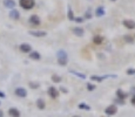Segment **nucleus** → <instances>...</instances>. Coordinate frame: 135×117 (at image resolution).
I'll return each mask as SVG.
<instances>
[{"label":"nucleus","mask_w":135,"mask_h":117,"mask_svg":"<svg viewBox=\"0 0 135 117\" xmlns=\"http://www.w3.org/2000/svg\"><path fill=\"white\" fill-rule=\"evenodd\" d=\"M105 112H106V115H108V116H113V115H115V114L117 112L116 105H115V104H110L109 107L106 108Z\"/></svg>","instance_id":"f03ea898"},{"label":"nucleus","mask_w":135,"mask_h":117,"mask_svg":"<svg viewBox=\"0 0 135 117\" xmlns=\"http://www.w3.org/2000/svg\"><path fill=\"white\" fill-rule=\"evenodd\" d=\"M58 63H59V66H67V63H68V59H58Z\"/></svg>","instance_id":"4be33fe9"},{"label":"nucleus","mask_w":135,"mask_h":117,"mask_svg":"<svg viewBox=\"0 0 135 117\" xmlns=\"http://www.w3.org/2000/svg\"><path fill=\"white\" fill-rule=\"evenodd\" d=\"M72 32H73V34L76 36H83V34H85V29L81 27H73Z\"/></svg>","instance_id":"1a4fd4ad"},{"label":"nucleus","mask_w":135,"mask_h":117,"mask_svg":"<svg viewBox=\"0 0 135 117\" xmlns=\"http://www.w3.org/2000/svg\"><path fill=\"white\" fill-rule=\"evenodd\" d=\"M60 91H61V92H63V94H67V92H68L67 88H65V87H62V86L60 87Z\"/></svg>","instance_id":"7c9ffc66"},{"label":"nucleus","mask_w":135,"mask_h":117,"mask_svg":"<svg viewBox=\"0 0 135 117\" xmlns=\"http://www.w3.org/2000/svg\"><path fill=\"white\" fill-rule=\"evenodd\" d=\"M83 19H92V12H90V8H88L87 11H86Z\"/></svg>","instance_id":"b1692460"},{"label":"nucleus","mask_w":135,"mask_h":117,"mask_svg":"<svg viewBox=\"0 0 135 117\" xmlns=\"http://www.w3.org/2000/svg\"><path fill=\"white\" fill-rule=\"evenodd\" d=\"M105 14H106V12H105L103 7H98V8L95 9V17L100 18V17H103Z\"/></svg>","instance_id":"4468645a"},{"label":"nucleus","mask_w":135,"mask_h":117,"mask_svg":"<svg viewBox=\"0 0 135 117\" xmlns=\"http://www.w3.org/2000/svg\"><path fill=\"white\" fill-rule=\"evenodd\" d=\"M28 21H29V24H31L32 26H39V25L41 24V20H40V18H39L38 15H35V14L31 15Z\"/></svg>","instance_id":"7ed1b4c3"},{"label":"nucleus","mask_w":135,"mask_h":117,"mask_svg":"<svg viewBox=\"0 0 135 117\" xmlns=\"http://www.w3.org/2000/svg\"><path fill=\"white\" fill-rule=\"evenodd\" d=\"M52 81L54 83H60V82L62 81V79H61L60 75H52Z\"/></svg>","instance_id":"aec40b11"},{"label":"nucleus","mask_w":135,"mask_h":117,"mask_svg":"<svg viewBox=\"0 0 135 117\" xmlns=\"http://www.w3.org/2000/svg\"><path fill=\"white\" fill-rule=\"evenodd\" d=\"M71 73L72 74H75L79 79H81V80H85L86 79V75L85 74H82V73H79V72H75V70H71Z\"/></svg>","instance_id":"412c9836"},{"label":"nucleus","mask_w":135,"mask_h":117,"mask_svg":"<svg viewBox=\"0 0 135 117\" xmlns=\"http://www.w3.org/2000/svg\"><path fill=\"white\" fill-rule=\"evenodd\" d=\"M114 102L117 103V104H121V105H123V104H125V101H123V99H114Z\"/></svg>","instance_id":"c85d7f7f"},{"label":"nucleus","mask_w":135,"mask_h":117,"mask_svg":"<svg viewBox=\"0 0 135 117\" xmlns=\"http://www.w3.org/2000/svg\"><path fill=\"white\" fill-rule=\"evenodd\" d=\"M132 91H134V92H135V87H133V88H132ZM134 95H135V94H134Z\"/></svg>","instance_id":"f704fd0d"},{"label":"nucleus","mask_w":135,"mask_h":117,"mask_svg":"<svg viewBox=\"0 0 135 117\" xmlns=\"http://www.w3.org/2000/svg\"><path fill=\"white\" fill-rule=\"evenodd\" d=\"M127 75H133L135 74V69H127Z\"/></svg>","instance_id":"c756f323"},{"label":"nucleus","mask_w":135,"mask_h":117,"mask_svg":"<svg viewBox=\"0 0 135 117\" xmlns=\"http://www.w3.org/2000/svg\"><path fill=\"white\" fill-rule=\"evenodd\" d=\"M74 21H75V22H78V24H82V22L85 21V19L81 18V17H78V18H74Z\"/></svg>","instance_id":"cd10ccee"},{"label":"nucleus","mask_w":135,"mask_h":117,"mask_svg":"<svg viewBox=\"0 0 135 117\" xmlns=\"http://www.w3.org/2000/svg\"><path fill=\"white\" fill-rule=\"evenodd\" d=\"M67 18H68V20H71V21H74V18H75L72 8H71V6H68V9H67Z\"/></svg>","instance_id":"6ab92c4d"},{"label":"nucleus","mask_w":135,"mask_h":117,"mask_svg":"<svg viewBox=\"0 0 135 117\" xmlns=\"http://www.w3.org/2000/svg\"><path fill=\"white\" fill-rule=\"evenodd\" d=\"M19 5L24 9H32L35 5V0H19Z\"/></svg>","instance_id":"f257e3e1"},{"label":"nucleus","mask_w":135,"mask_h":117,"mask_svg":"<svg viewBox=\"0 0 135 117\" xmlns=\"http://www.w3.org/2000/svg\"><path fill=\"white\" fill-rule=\"evenodd\" d=\"M0 117H4V111L2 110H0Z\"/></svg>","instance_id":"72a5a7b5"},{"label":"nucleus","mask_w":135,"mask_h":117,"mask_svg":"<svg viewBox=\"0 0 135 117\" xmlns=\"http://www.w3.org/2000/svg\"><path fill=\"white\" fill-rule=\"evenodd\" d=\"M110 1H116V0H110Z\"/></svg>","instance_id":"c9c22d12"},{"label":"nucleus","mask_w":135,"mask_h":117,"mask_svg":"<svg viewBox=\"0 0 135 117\" xmlns=\"http://www.w3.org/2000/svg\"><path fill=\"white\" fill-rule=\"evenodd\" d=\"M123 37H125V41L128 42V43H133V42H134V39H133L132 35H125Z\"/></svg>","instance_id":"5701e85b"},{"label":"nucleus","mask_w":135,"mask_h":117,"mask_svg":"<svg viewBox=\"0 0 135 117\" xmlns=\"http://www.w3.org/2000/svg\"><path fill=\"white\" fill-rule=\"evenodd\" d=\"M47 92H48V95H49L52 99H56V97L59 96V90L56 89L55 87H49V88L47 89Z\"/></svg>","instance_id":"39448f33"},{"label":"nucleus","mask_w":135,"mask_h":117,"mask_svg":"<svg viewBox=\"0 0 135 117\" xmlns=\"http://www.w3.org/2000/svg\"><path fill=\"white\" fill-rule=\"evenodd\" d=\"M19 48H20V50L22 53H31L32 52V46L29 43H21Z\"/></svg>","instance_id":"0eeeda50"},{"label":"nucleus","mask_w":135,"mask_h":117,"mask_svg":"<svg viewBox=\"0 0 135 117\" xmlns=\"http://www.w3.org/2000/svg\"><path fill=\"white\" fill-rule=\"evenodd\" d=\"M0 104H1V103H0Z\"/></svg>","instance_id":"4c0bfd02"},{"label":"nucleus","mask_w":135,"mask_h":117,"mask_svg":"<svg viewBox=\"0 0 135 117\" xmlns=\"http://www.w3.org/2000/svg\"><path fill=\"white\" fill-rule=\"evenodd\" d=\"M79 109H85V110H90V107L86 105L85 103H80L79 104Z\"/></svg>","instance_id":"393cba45"},{"label":"nucleus","mask_w":135,"mask_h":117,"mask_svg":"<svg viewBox=\"0 0 135 117\" xmlns=\"http://www.w3.org/2000/svg\"><path fill=\"white\" fill-rule=\"evenodd\" d=\"M8 115L11 117H20V111H19L17 108H9Z\"/></svg>","instance_id":"9b49d317"},{"label":"nucleus","mask_w":135,"mask_h":117,"mask_svg":"<svg viewBox=\"0 0 135 117\" xmlns=\"http://www.w3.org/2000/svg\"><path fill=\"white\" fill-rule=\"evenodd\" d=\"M29 87H31L32 89H38V88H39V84L35 83V82H29Z\"/></svg>","instance_id":"a878e982"},{"label":"nucleus","mask_w":135,"mask_h":117,"mask_svg":"<svg viewBox=\"0 0 135 117\" xmlns=\"http://www.w3.org/2000/svg\"><path fill=\"white\" fill-rule=\"evenodd\" d=\"M5 96H6V95H5V92H4V91H1V90H0V99H4V97H5Z\"/></svg>","instance_id":"2f4dec72"},{"label":"nucleus","mask_w":135,"mask_h":117,"mask_svg":"<svg viewBox=\"0 0 135 117\" xmlns=\"http://www.w3.org/2000/svg\"><path fill=\"white\" fill-rule=\"evenodd\" d=\"M132 103H133V104L135 105V95L133 96V97H132Z\"/></svg>","instance_id":"473e14b6"},{"label":"nucleus","mask_w":135,"mask_h":117,"mask_svg":"<svg viewBox=\"0 0 135 117\" xmlns=\"http://www.w3.org/2000/svg\"><path fill=\"white\" fill-rule=\"evenodd\" d=\"M122 24L128 29H135V21H133V20H123Z\"/></svg>","instance_id":"6e6552de"},{"label":"nucleus","mask_w":135,"mask_h":117,"mask_svg":"<svg viewBox=\"0 0 135 117\" xmlns=\"http://www.w3.org/2000/svg\"><path fill=\"white\" fill-rule=\"evenodd\" d=\"M73 117H80V116H73Z\"/></svg>","instance_id":"e433bc0d"},{"label":"nucleus","mask_w":135,"mask_h":117,"mask_svg":"<svg viewBox=\"0 0 135 117\" xmlns=\"http://www.w3.org/2000/svg\"><path fill=\"white\" fill-rule=\"evenodd\" d=\"M4 5H5V7H7V8L13 9L15 7V1H14V0H4Z\"/></svg>","instance_id":"f8f14e48"},{"label":"nucleus","mask_w":135,"mask_h":117,"mask_svg":"<svg viewBox=\"0 0 135 117\" xmlns=\"http://www.w3.org/2000/svg\"><path fill=\"white\" fill-rule=\"evenodd\" d=\"M14 94L18 96V97H26L27 96V90L25 88H21V87H19L17 89L14 90Z\"/></svg>","instance_id":"423d86ee"},{"label":"nucleus","mask_w":135,"mask_h":117,"mask_svg":"<svg viewBox=\"0 0 135 117\" xmlns=\"http://www.w3.org/2000/svg\"><path fill=\"white\" fill-rule=\"evenodd\" d=\"M56 56H58V59H68L67 52L65 49H59L58 53H56Z\"/></svg>","instance_id":"ddd939ff"},{"label":"nucleus","mask_w":135,"mask_h":117,"mask_svg":"<svg viewBox=\"0 0 135 117\" xmlns=\"http://www.w3.org/2000/svg\"><path fill=\"white\" fill-rule=\"evenodd\" d=\"M93 42L95 43V45H101L102 42H103V37L100 35H95L93 37Z\"/></svg>","instance_id":"a211bd4d"},{"label":"nucleus","mask_w":135,"mask_h":117,"mask_svg":"<svg viewBox=\"0 0 135 117\" xmlns=\"http://www.w3.org/2000/svg\"><path fill=\"white\" fill-rule=\"evenodd\" d=\"M116 95H117V99H123V101H125V99H126L127 96H128L126 92H125L123 90H121V89H117V90H116Z\"/></svg>","instance_id":"2eb2a0df"},{"label":"nucleus","mask_w":135,"mask_h":117,"mask_svg":"<svg viewBox=\"0 0 135 117\" xmlns=\"http://www.w3.org/2000/svg\"><path fill=\"white\" fill-rule=\"evenodd\" d=\"M9 18L13 19V20H18L20 18V13H19L18 9H15V8L11 9L9 11Z\"/></svg>","instance_id":"9d476101"},{"label":"nucleus","mask_w":135,"mask_h":117,"mask_svg":"<svg viewBox=\"0 0 135 117\" xmlns=\"http://www.w3.org/2000/svg\"><path fill=\"white\" fill-rule=\"evenodd\" d=\"M28 34L35 36V37H42V36L47 35V32H46V31H29Z\"/></svg>","instance_id":"20e7f679"},{"label":"nucleus","mask_w":135,"mask_h":117,"mask_svg":"<svg viewBox=\"0 0 135 117\" xmlns=\"http://www.w3.org/2000/svg\"><path fill=\"white\" fill-rule=\"evenodd\" d=\"M29 57L32 59V60H40L41 59V55H40V53L39 52H31L29 53Z\"/></svg>","instance_id":"dca6fc26"},{"label":"nucleus","mask_w":135,"mask_h":117,"mask_svg":"<svg viewBox=\"0 0 135 117\" xmlns=\"http://www.w3.org/2000/svg\"><path fill=\"white\" fill-rule=\"evenodd\" d=\"M94 89H95V86H94V84H92V83H88V84H87V90H88V91H93Z\"/></svg>","instance_id":"bb28decb"},{"label":"nucleus","mask_w":135,"mask_h":117,"mask_svg":"<svg viewBox=\"0 0 135 117\" xmlns=\"http://www.w3.org/2000/svg\"><path fill=\"white\" fill-rule=\"evenodd\" d=\"M36 107L40 109V110H44L46 107V104H45V101L42 99H36Z\"/></svg>","instance_id":"f3484780"}]
</instances>
